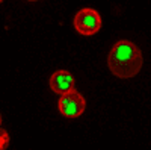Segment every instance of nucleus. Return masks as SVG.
I'll return each mask as SVG.
<instances>
[{"label":"nucleus","instance_id":"1","mask_svg":"<svg viewBox=\"0 0 151 150\" xmlns=\"http://www.w3.org/2000/svg\"><path fill=\"white\" fill-rule=\"evenodd\" d=\"M142 65H144L142 52L137 49L136 44L127 40L113 44L107 58V67L113 76L119 79L134 78L141 71Z\"/></svg>","mask_w":151,"mask_h":150},{"label":"nucleus","instance_id":"2","mask_svg":"<svg viewBox=\"0 0 151 150\" xmlns=\"http://www.w3.org/2000/svg\"><path fill=\"white\" fill-rule=\"evenodd\" d=\"M59 111L60 114L67 117V118H77L80 117L83 112H85V108H86V102H85V97L76 91L74 88L60 94L59 97Z\"/></svg>","mask_w":151,"mask_h":150},{"label":"nucleus","instance_id":"3","mask_svg":"<svg viewBox=\"0 0 151 150\" xmlns=\"http://www.w3.org/2000/svg\"><path fill=\"white\" fill-rule=\"evenodd\" d=\"M74 28L80 35L91 36L101 28V17L92 8H83L74 17Z\"/></svg>","mask_w":151,"mask_h":150},{"label":"nucleus","instance_id":"4","mask_svg":"<svg viewBox=\"0 0 151 150\" xmlns=\"http://www.w3.org/2000/svg\"><path fill=\"white\" fill-rule=\"evenodd\" d=\"M74 76L68 70H58L50 76V88L56 94H64L74 88Z\"/></svg>","mask_w":151,"mask_h":150},{"label":"nucleus","instance_id":"5","mask_svg":"<svg viewBox=\"0 0 151 150\" xmlns=\"http://www.w3.org/2000/svg\"><path fill=\"white\" fill-rule=\"evenodd\" d=\"M9 141H11L9 133L5 129L0 128V150H6L8 146H9Z\"/></svg>","mask_w":151,"mask_h":150},{"label":"nucleus","instance_id":"6","mask_svg":"<svg viewBox=\"0 0 151 150\" xmlns=\"http://www.w3.org/2000/svg\"><path fill=\"white\" fill-rule=\"evenodd\" d=\"M0 124H2V115H0Z\"/></svg>","mask_w":151,"mask_h":150},{"label":"nucleus","instance_id":"7","mask_svg":"<svg viewBox=\"0 0 151 150\" xmlns=\"http://www.w3.org/2000/svg\"><path fill=\"white\" fill-rule=\"evenodd\" d=\"M29 2H36V0H29Z\"/></svg>","mask_w":151,"mask_h":150},{"label":"nucleus","instance_id":"8","mask_svg":"<svg viewBox=\"0 0 151 150\" xmlns=\"http://www.w3.org/2000/svg\"><path fill=\"white\" fill-rule=\"evenodd\" d=\"M2 2H3V0H0V3H2Z\"/></svg>","mask_w":151,"mask_h":150}]
</instances>
